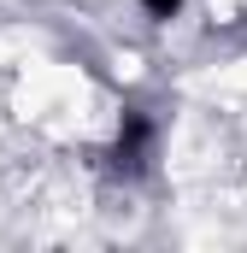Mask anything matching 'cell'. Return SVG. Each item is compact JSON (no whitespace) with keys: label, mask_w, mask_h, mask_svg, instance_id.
<instances>
[{"label":"cell","mask_w":247,"mask_h":253,"mask_svg":"<svg viewBox=\"0 0 247 253\" xmlns=\"http://www.w3.org/2000/svg\"><path fill=\"white\" fill-rule=\"evenodd\" d=\"M153 147H159V124H153V112H141V106H129L118 124V141H112V171L118 177H141L147 165H153Z\"/></svg>","instance_id":"6da1fadb"},{"label":"cell","mask_w":247,"mask_h":253,"mask_svg":"<svg viewBox=\"0 0 247 253\" xmlns=\"http://www.w3.org/2000/svg\"><path fill=\"white\" fill-rule=\"evenodd\" d=\"M147 6V18H177L183 12V0H141Z\"/></svg>","instance_id":"7a4b0ae2"}]
</instances>
